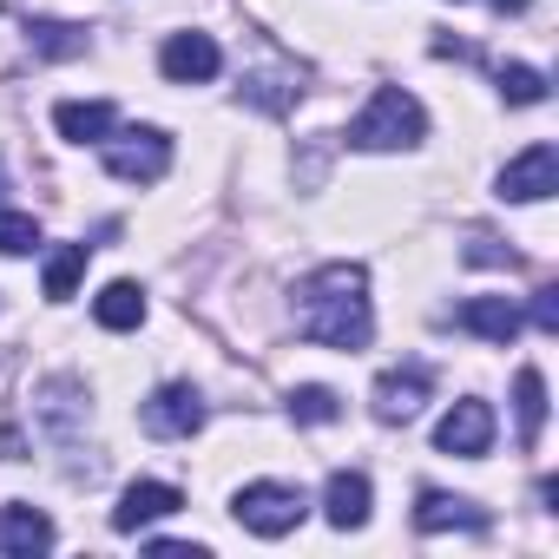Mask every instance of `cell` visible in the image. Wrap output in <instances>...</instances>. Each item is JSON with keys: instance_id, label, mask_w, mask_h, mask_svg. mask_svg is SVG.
I'll use <instances>...</instances> for the list:
<instances>
[{"instance_id": "cell-1", "label": "cell", "mask_w": 559, "mask_h": 559, "mask_svg": "<svg viewBox=\"0 0 559 559\" xmlns=\"http://www.w3.org/2000/svg\"><path fill=\"white\" fill-rule=\"evenodd\" d=\"M369 270L362 263H323L317 276H304L297 284V336L323 343V349H369Z\"/></svg>"}, {"instance_id": "cell-2", "label": "cell", "mask_w": 559, "mask_h": 559, "mask_svg": "<svg viewBox=\"0 0 559 559\" xmlns=\"http://www.w3.org/2000/svg\"><path fill=\"white\" fill-rule=\"evenodd\" d=\"M428 132V112H421V99L415 93H402V86H376V99L356 112V126H349V145L356 152H402V145H415Z\"/></svg>"}, {"instance_id": "cell-3", "label": "cell", "mask_w": 559, "mask_h": 559, "mask_svg": "<svg viewBox=\"0 0 559 559\" xmlns=\"http://www.w3.org/2000/svg\"><path fill=\"white\" fill-rule=\"evenodd\" d=\"M230 513H237V526L257 533V539H284V533L304 526L310 500H304V487H290V480H250V487H237Z\"/></svg>"}, {"instance_id": "cell-4", "label": "cell", "mask_w": 559, "mask_h": 559, "mask_svg": "<svg viewBox=\"0 0 559 559\" xmlns=\"http://www.w3.org/2000/svg\"><path fill=\"white\" fill-rule=\"evenodd\" d=\"M106 145V171L126 178V185H158L171 171V139L158 126H139V132H119V139H99Z\"/></svg>"}, {"instance_id": "cell-5", "label": "cell", "mask_w": 559, "mask_h": 559, "mask_svg": "<svg viewBox=\"0 0 559 559\" xmlns=\"http://www.w3.org/2000/svg\"><path fill=\"white\" fill-rule=\"evenodd\" d=\"M559 191V152L539 139V145H526L520 158H507V171H500V198L507 204H539V198H552Z\"/></svg>"}, {"instance_id": "cell-6", "label": "cell", "mask_w": 559, "mask_h": 559, "mask_svg": "<svg viewBox=\"0 0 559 559\" xmlns=\"http://www.w3.org/2000/svg\"><path fill=\"white\" fill-rule=\"evenodd\" d=\"M204 428V395L191 382H165L152 402H145V435L158 441H191Z\"/></svg>"}, {"instance_id": "cell-7", "label": "cell", "mask_w": 559, "mask_h": 559, "mask_svg": "<svg viewBox=\"0 0 559 559\" xmlns=\"http://www.w3.org/2000/svg\"><path fill=\"white\" fill-rule=\"evenodd\" d=\"M435 448L441 454H461V461H480L493 448V408L487 402H454L435 428Z\"/></svg>"}, {"instance_id": "cell-8", "label": "cell", "mask_w": 559, "mask_h": 559, "mask_svg": "<svg viewBox=\"0 0 559 559\" xmlns=\"http://www.w3.org/2000/svg\"><path fill=\"white\" fill-rule=\"evenodd\" d=\"M158 67H165V80H178V86H204V80H217L224 53H217L211 34H171L165 53H158Z\"/></svg>"}, {"instance_id": "cell-9", "label": "cell", "mask_w": 559, "mask_h": 559, "mask_svg": "<svg viewBox=\"0 0 559 559\" xmlns=\"http://www.w3.org/2000/svg\"><path fill=\"white\" fill-rule=\"evenodd\" d=\"M185 507V493L171 487V480H132L126 493H119V507H112V526L119 533H139V526H152V520H171Z\"/></svg>"}, {"instance_id": "cell-10", "label": "cell", "mask_w": 559, "mask_h": 559, "mask_svg": "<svg viewBox=\"0 0 559 559\" xmlns=\"http://www.w3.org/2000/svg\"><path fill=\"white\" fill-rule=\"evenodd\" d=\"M428 389H435V382H428V369H421V362L389 369V376L376 382V421H389V428H395V421H415V415H421V402H428Z\"/></svg>"}, {"instance_id": "cell-11", "label": "cell", "mask_w": 559, "mask_h": 559, "mask_svg": "<svg viewBox=\"0 0 559 559\" xmlns=\"http://www.w3.org/2000/svg\"><path fill=\"white\" fill-rule=\"evenodd\" d=\"M53 546V520L40 513V507H27V500H8L0 507V552L8 559H34V552H47Z\"/></svg>"}, {"instance_id": "cell-12", "label": "cell", "mask_w": 559, "mask_h": 559, "mask_svg": "<svg viewBox=\"0 0 559 559\" xmlns=\"http://www.w3.org/2000/svg\"><path fill=\"white\" fill-rule=\"evenodd\" d=\"M454 323H461L467 336L513 343V336H520V304H513V297H467V304L454 310Z\"/></svg>"}, {"instance_id": "cell-13", "label": "cell", "mask_w": 559, "mask_h": 559, "mask_svg": "<svg viewBox=\"0 0 559 559\" xmlns=\"http://www.w3.org/2000/svg\"><path fill=\"white\" fill-rule=\"evenodd\" d=\"M415 526L421 533H448V526H461V533H487V507H474V500H461V493H421L415 500Z\"/></svg>"}, {"instance_id": "cell-14", "label": "cell", "mask_w": 559, "mask_h": 559, "mask_svg": "<svg viewBox=\"0 0 559 559\" xmlns=\"http://www.w3.org/2000/svg\"><path fill=\"white\" fill-rule=\"evenodd\" d=\"M53 126H60V139H73V145H99V139H112L119 112H112L106 99H67V106L53 112Z\"/></svg>"}, {"instance_id": "cell-15", "label": "cell", "mask_w": 559, "mask_h": 559, "mask_svg": "<svg viewBox=\"0 0 559 559\" xmlns=\"http://www.w3.org/2000/svg\"><path fill=\"white\" fill-rule=\"evenodd\" d=\"M323 513H330V526H362L369 520V474H330V487H323Z\"/></svg>"}, {"instance_id": "cell-16", "label": "cell", "mask_w": 559, "mask_h": 559, "mask_svg": "<svg viewBox=\"0 0 559 559\" xmlns=\"http://www.w3.org/2000/svg\"><path fill=\"white\" fill-rule=\"evenodd\" d=\"M93 317H99V330H139L145 323V290L119 276V284H106L93 297Z\"/></svg>"}, {"instance_id": "cell-17", "label": "cell", "mask_w": 559, "mask_h": 559, "mask_svg": "<svg viewBox=\"0 0 559 559\" xmlns=\"http://www.w3.org/2000/svg\"><path fill=\"white\" fill-rule=\"evenodd\" d=\"M513 408H520V448H539V428H546V376L539 369L513 376Z\"/></svg>"}, {"instance_id": "cell-18", "label": "cell", "mask_w": 559, "mask_h": 559, "mask_svg": "<svg viewBox=\"0 0 559 559\" xmlns=\"http://www.w3.org/2000/svg\"><path fill=\"white\" fill-rule=\"evenodd\" d=\"M27 47L40 60H80L86 53V27H73V21H27Z\"/></svg>"}, {"instance_id": "cell-19", "label": "cell", "mask_w": 559, "mask_h": 559, "mask_svg": "<svg viewBox=\"0 0 559 559\" xmlns=\"http://www.w3.org/2000/svg\"><path fill=\"white\" fill-rule=\"evenodd\" d=\"M80 276H86V243H60V250L47 257V297L67 304V297L80 290Z\"/></svg>"}, {"instance_id": "cell-20", "label": "cell", "mask_w": 559, "mask_h": 559, "mask_svg": "<svg viewBox=\"0 0 559 559\" xmlns=\"http://www.w3.org/2000/svg\"><path fill=\"white\" fill-rule=\"evenodd\" d=\"M290 415H297V421H310V428H323V421H336V415H343V402H336V389L310 382V389H290Z\"/></svg>"}, {"instance_id": "cell-21", "label": "cell", "mask_w": 559, "mask_h": 559, "mask_svg": "<svg viewBox=\"0 0 559 559\" xmlns=\"http://www.w3.org/2000/svg\"><path fill=\"white\" fill-rule=\"evenodd\" d=\"M500 93H507V106H539L546 99V73H533V67H500Z\"/></svg>"}, {"instance_id": "cell-22", "label": "cell", "mask_w": 559, "mask_h": 559, "mask_svg": "<svg viewBox=\"0 0 559 559\" xmlns=\"http://www.w3.org/2000/svg\"><path fill=\"white\" fill-rule=\"evenodd\" d=\"M40 243V224L27 211H0V257H27Z\"/></svg>"}, {"instance_id": "cell-23", "label": "cell", "mask_w": 559, "mask_h": 559, "mask_svg": "<svg viewBox=\"0 0 559 559\" xmlns=\"http://www.w3.org/2000/svg\"><path fill=\"white\" fill-rule=\"evenodd\" d=\"M533 330H539V336H552V330H559V290H552V284H539V290H533Z\"/></svg>"}, {"instance_id": "cell-24", "label": "cell", "mask_w": 559, "mask_h": 559, "mask_svg": "<svg viewBox=\"0 0 559 559\" xmlns=\"http://www.w3.org/2000/svg\"><path fill=\"white\" fill-rule=\"evenodd\" d=\"M284 86H290V80H276V73H263V80H257V86H250V99H257V106H270V112H276V106H290V93H284Z\"/></svg>"}, {"instance_id": "cell-25", "label": "cell", "mask_w": 559, "mask_h": 559, "mask_svg": "<svg viewBox=\"0 0 559 559\" xmlns=\"http://www.w3.org/2000/svg\"><path fill=\"white\" fill-rule=\"evenodd\" d=\"M21 448H27L21 428H0V461H21Z\"/></svg>"}, {"instance_id": "cell-26", "label": "cell", "mask_w": 559, "mask_h": 559, "mask_svg": "<svg viewBox=\"0 0 559 559\" xmlns=\"http://www.w3.org/2000/svg\"><path fill=\"white\" fill-rule=\"evenodd\" d=\"M493 8H500V14H526V0H493Z\"/></svg>"}]
</instances>
